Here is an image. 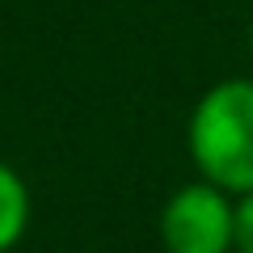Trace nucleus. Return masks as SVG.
I'll list each match as a JSON object with an SVG mask.
<instances>
[{
  "label": "nucleus",
  "mask_w": 253,
  "mask_h": 253,
  "mask_svg": "<svg viewBox=\"0 0 253 253\" xmlns=\"http://www.w3.org/2000/svg\"><path fill=\"white\" fill-rule=\"evenodd\" d=\"M30 228V186L13 165L0 161V253H13Z\"/></svg>",
  "instance_id": "3"
},
{
  "label": "nucleus",
  "mask_w": 253,
  "mask_h": 253,
  "mask_svg": "<svg viewBox=\"0 0 253 253\" xmlns=\"http://www.w3.org/2000/svg\"><path fill=\"white\" fill-rule=\"evenodd\" d=\"M165 253H236V194L199 177L177 186L161 207Z\"/></svg>",
  "instance_id": "2"
},
{
  "label": "nucleus",
  "mask_w": 253,
  "mask_h": 253,
  "mask_svg": "<svg viewBox=\"0 0 253 253\" xmlns=\"http://www.w3.org/2000/svg\"><path fill=\"white\" fill-rule=\"evenodd\" d=\"M186 152L199 177L224 186L228 194L253 190V81H215L190 110Z\"/></svg>",
  "instance_id": "1"
},
{
  "label": "nucleus",
  "mask_w": 253,
  "mask_h": 253,
  "mask_svg": "<svg viewBox=\"0 0 253 253\" xmlns=\"http://www.w3.org/2000/svg\"><path fill=\"white\" fill-rule=\"evenodd\" d=\"M236 253H253V190L236 194Z\"/></svg>",
  "instance_id": "4"
},
{
  "label": "nucleus",
  "mask_w": 253,
  "mask_h": 253,
  "mask_svg": "<svg viewBox=\"0 0 253 253\" xmlns=\"http://www.w3.org/2000/svg\"><path fill=\"white\" fill-rule=\"evenodd\" d=\"M249 51H253V21H249Z\"/></svg>",
  "instance_id": "5"
}]
</instances>
